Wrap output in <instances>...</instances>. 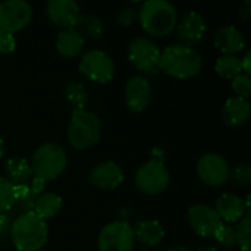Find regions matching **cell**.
<instances>
[{"instance_id":"obj_5","label":"cell","mask_w":251,"mask_h":251,"mask_svg":"<svg viewBox=\"0 0 251 251\" xmlns=\"http://www.w3.org/2000/svg\"><path fill=\"white\" fill-rule=\"evenodd\" d=\"M66 153L56 143H46L40 146L29 163L34 176L47 181L56 179L60 176L66 168Z\"/></svg>"},{"instance_id":"obj_15","label":"cell","mask_w":251,"mask_h":251,"mask_svg":"<svg viewBox=\"0 0 251 251\" xmlns=\"http://www.w3.org/2000/svg\"><path fill=\"white\" fill-rule=\"evenodd\" d=\"M178 25V38L182 43V46L191 47L197 41H200L206 32V19L203 15H200L196 10L188 12L184 15Z\"/></svg>"},{"instance_id":"obj_6","label":"cell","mask_w":251,"mask_h":251,"mask_svg":"<svg viewBox=\"0 0 251 251\" xmlns=\"http://www.w3.org/2000/svg\"><path fill=\"white\" fill-rule=\"evenodd\" d=\"M169 172L163 165V160L153 159L144 163L135 174L137 188L147 196H156L166 190L169 185Z\"/></svg>"},{"instance_id":"obj_41","label":"cell","mask_w":251,"mask_h":251,"mask_svg":"<svg viewBox=\"0 0 251 251\" xmlns=\"http://www.w3.org/2000/svg\"><path fill=\"white\" fill-rule=\"evenodd\" d=\"M3 154H4V144H3V140H1V137H0V160H1V157H3Z\"/></svg>"},{"instance_id":"obj_30","label":"cell","mask_w":251,"mask_h":251,"mask_svg":"<svg viewBox=\"0 0 251 251\" xmlns=\"http://www.w3.org/2000/svg\"><path fill=\"white\" fill-rule=\"evenodd\" d=\"M232 88L234 91L238 94L237 97H241V99H249L251 91V79L250 75H246V74H241L238 76H235L232 79Z\"/></svg>"},{"instance_id":"obj_2","label":"cell","mask_w":251,"mask_h":251,"mask_svg":"<svg viewBox=\"0 0 251 251\" xmlns=\"http://www.w3.org/2000/svg\"><path fill=\"white\" fill-rule=\"evenodd\" d=\"M10 238L18 251H40L47 243L49 228L46 221L34 212L19 215L10 226Z\"/></svg>"},{"instance_id":"obj_3","label":"cell","mask_w":251,"mask_h":251,"mask_svg":"<svg viewBox=\"0 0 251 251\" xmlns=\"http://www.w3.org/2000/svg\"><path fill=\"white\" fill-rule=\"evenodd\" d=\"M138 19L143 29L156 37H165L171 34L178 24L175 7L165 0L144 1L138 10Z\"/></svg>"},{"instance_id":"obj_11","label":"cell","mask_w":251,"mask_h":251,"mask_svg":"<svg viewBox=\"0 0 251 251\" xmlns=\"http://www.w3.org/2000/svg\"><path fill=\"white\" fill-rule=\"evenodd\" d=\"M197 174L200 179L210 187H221L229 179V165L228 162L216 153H207L200 157L197 163Z\"/></svg>"},{"instance_id":"obj_28","label":"cell","mask_w":251,"mask_h":251,"mask_svg":"<svg viewBox=\"0 0 251 251\" xmlns=\"http://www.w3.org/2000/svg\"><path fill=\"white\" fill-rule=\"evenodd\" d=\"M213 238H216V241L221 246H224L226 249H232L234 246H237V231H235V226L222 224L219 226V229L216 231V234L213 235Z\"/></svg>"},{"instance_id":"obj_32","label":"cell","mask_w":251,"mask_h":251,"mask_svg":"<svg viewBox=\"0 0 251 251\" xmlns=\"http://www.w3.org/2000/svg\"><path fill=\"white\" fill-rule=\"evenodd\" d=\"M135 19H137V10L131 6L122 7L116 15V21L122 26H131L135 22Z\"/></svg>"},{"instance_id":"obj_43","label":"cell","mask_w":251,"mask_h":251,"mask_svg":"<svg viewBox=\"0 0 251 251\" xmlns=\"http://www.w3.org/2000/svg\"><path fill=\"white\" fill-rule=\"evenodd\" d=\"M143 251H151V250H143Z\"/></svg>"},{"instance_id":"obj_10","label":"cell","mask_w":251,"mask_h":251,"mask_svg":"<svg viewBox=\"0 0 251 251\" xmlns=\"http://www.w3.org/2000/svg\"><path fill=\"white\" fill-rule=\"evenodd\" d=\"M160 53L162 51L159 50V47L146 37L134 38L128 47L129 60L137 69L143 72H153L159 68Z\"/></svg>"},{"instance_id":"obj_22","label":"cell","mask_w":251,"mask_h":251,"mask_svg":"<svg viewBox=\"0 0 251 251\" xmlns=\"http://www.w3.org/2000/svg\"><path fill=\"white\" fill-rule=\"evenodd\" d=\"M75 31L84 38H99L103 35L104 32V24L103 21L93 15V13H84V15H79L75 25H74Z\"/></svg>"},{"instance_id":"obj_7","label":"cell","mask_w":251,"mask_h":251,"mask_svg":"<svg viewBox=\"0 0 251 251\" xmlns=\"http://www.w3.org/2000/svg\"><path fill=\"white\" fill-rule=\"evenodd\" d=\"M79 71L93 82L106 84L115 75V63L106 51L94 49L81 57Z\"/></svg>"},{"instance_id":"obj_19","label":"cell","mask_w":251,"mask_h":251,"mask_svg":"<svg viewBox=\"0 0 251 251\" xmlns=\"http://www.w3.org/2000/svg\"><path fill=\"white\" fill-rule=\"evenodd\" d=\"M215 210H216L218 216L221 218V221L224 219L229 224L240 222L244 215L246 216L249 215L246 210L244 201L238 196L231 194V193H225L218 199Z\"/></svg>"},{"instance_id":"obj_17","label":"cell","mask_w":251,"mask_h":251,"mask_svg":"<svg viewBox=\"0 0 251 251\" xmlns=\"http://www.w3.org/2000/svg\"><path fill=\"white\" fill-rule=\"evenodd\" d=\"M215 47L224 54H234L246 47L243 32L234 25L221 26L215 34Z\"/></svg>"},{"instance_id":"obj_16","label":"cell","mask_w":251,"mask_h":251,"mask_svg":"<svg viewBox=\"0 0 251 251\" xmlns=\"http://www.w3.org/2000/svg\"><path fill=\"white\" fill-rule=\"evenodd\" d=\"M47 16L59 26L71 28L81 15L79 4L74 0H49L46 4Z\"/></svg>"},{"instance_id":"obj_27","label":"cell","mask_w":251,"mask_h":251,"mask_svg":"<svg viewBox=\"0 0 251 251\" xmlns=\"http://www.w3.org/2000/svg\"><path fill=\"white\" fill-rule=\"evenodd\" d=\"M13 203H15L13 184L4 176H0V213L10 210L13 207Z\"/></svg>"},{"instance_id":"obj_26","label":"cell","mask_w":251,"mask_h":251,"mask_svg":"<svg viewBox=\"0 0 251 251\" xmlns=\"http://www.w3.org/2000/svg\"><path fill=\"white\" fill-rule=\"evenodd\" d=\"M215 71L219 76L225 79H234L235 76L241 75V62L234 54H224L216 60Z\"/></svg>"},{"instance_id":"obj_4","label":"cell","mask_w":251,"mask_h":251,"mask_svg":"<svg viewBox=\"0 0 251 251\" xmlns=\"http://www.w3.org/2000/svg\"><path fill=\"white\" fill-rule=\"evenodd\" d=\"M101 134V124L97 115L88 110H75L68 126V141L76 150L93 147Z\"/></svg>"},{"instance_id":"obj_42","label":"cell","mask_w":251,"mask_h":251,"mask_svg":"<svg viewBox=\"0 0 251 251\" xmlns=\"http://www.w3.org/2000/svg\"><path fill=\"white\" fill-rule=\"evenodd\" d=\"M197 251H218L215 247H201V249H199Z\"/></svg>"},{"instance_id":"obj_33","label":"cell","mask_w":251,"mask_h":251,"mask_svg":"<svg viewBox=\"0 0 251 251\" xmlns=\"http://www.w3.org/2000/svg\"><path fill=\"white\" fill-rule=\"evenodd\" d=\"M35 200H37V196L32 194V193H29L26 197H24V199H21V200H16V201L13 203V207L16 206V209L21 212V215H24V213H31V212H34Z\"/></svg>"},{"instance_id":"obj_24","label":"cell","mask_w":251,"mask_h":251,"mask_svg":"<svg viewBox=\"0 0 251 251\" xmlns=\"http://www.w3.org/2000/svg\"><path fill=\"white\" fill-rule=\"evenodd\" d=\"M62 209V197L54 193H44L41 196H37L34 213L40 216L43 221L49 218H54Z\"/></svg>"},{"instance_id":"obj_14","label":"cell","mask_w":251,"mask_h":251,"mask_svg":"<svg viewBox=\"0 0 251 251\" xmlns=\"http://www.w3.org/2000/svg\"><path fill=\"white\" fill-rule=\"evenodd\" d=\"M124 171L112 160L96 165L90 172V181L99 190H115L124 182Z\"/></svg>"},{"instance_id":"obj_36","label":"cell","mask_w":251,"mask_h":251,"mask_svg":"<svg viewBox=\"0 0 251 251\" xmlns=\"http://www.w3.org/2000/svg\"><path fill=\"white\" fill-rule=\"evenodd\" d=\"M44 187H46V181H44V179H41V178H37V176H34V178L31 179L29 190H31V193H32V194L38 196V194H40V193L44 190Z\"/></svg>"},{"instance_id":"obj_18","label":"cell","mask_w":251,"mask_h":251,"mask_svg":"<svg viewBox=\"0 0 251 251\" xmlns=\"http://www.w3.org/2000/svg\"><path fill=\"white\" fill-rule=\"evenodd\" d=\"M250 118V103L241 97H231L225 101L222 110V119L226 126L238 128L243 126Z\"/></svg>"},{"instance_id":"obj_35","label":"cell","mask_w":251,"mask_h":251,"mask_svg":"<svg viewBox=\"0 0 251 251\" xmlns=\"http://www.w3.org/2000/svg\"><path fill=\"white\" fill-rule=\"evenodd\" d=\"M31 193L28 184H19V185H13V196H15V201L21 200L24 197H26Z\"/></svg>"},{"instance_id":"obj_21","label":"cell","mask_w":251,"mask_h":251,"mask_svg":"<svg viewBox=\"0 0 251 251\" xmlns=\"http://www.w3.org/2000/svg\"><path fill=\"white\" fill-rule=\"evenodd\" d=\"M84 47V38L74 29V28H66L59 32L56 38V49L59 54L63 57H72L76 56Z\"/></svg>"},{"instance_id":"obj_1","label":"cell","mask_w":251,"mask_h":251,"mask_svg":"<svg viewBox=\"0 0 251 251\" xmlns=\"http://www.w3.org/2000/svg\"><path fill=\"white\" fill-rule=\"evenodd\" d=\"M203 66L201 56L188 46L172 44L160 53L159 68L178 79H190L200 74Z\"/></svg>"},{"instance_id":"obj_34","label":"cell","mask_w":251,"mask_h":251,"mask_svg":"<svg viewBox=\"0 0 251 251\" xmlns=\"http://www.w3.org/2000/svg\"><path fill=\"white\" fill-rule=\"evenodd\" d=\"M16 47V40L13 34L10 32H1L0 31V53H12Z\"/></svg>"},{"instance_id":"obj_39","label":"cell","mask_w":251,"mask_h":251,"mask_svg":"<svg viewBox=\"0 0 251 251\" xmlns=\"http://www.w3.org/2000/svg\"><path fill=\"white\" fill-rule=\"evenodd\" d=\"M250 0H247V1L240 7V15H241L243 19H247V18H249V15H250Z\"/></svg>"},{"instance_id":"obj_40","label":"cell","mask_w":251,"mask_h":251,"mask_svg":"<svg viewBox=\"0 0 251 251\" xmlns=\"http://www.w3.org/2000/svg\"><path fill=\"white\" fill-rule=\"evenodd\" d=\"M168 251H193V250H190V249H188V247H185V246H176V247L169 249Z\"/></svg>"},{"instance_id":"obj_29","label":"cell","mask_w":251,"mask_h":251,"mask_svg":"<svg viewBox=\"0 0 251 251\" xmlns=\"http://www.w3.org/2000/svg\"><path fill=\"white\" fill-rule=\"evenodd\" d=\"M235 231H237V244H240V249L243 251H251V231L249 215L240 221Z\"/></svg>"},{"instance_id":"obj_8","label":"cell","mask_w":251,"mask_h":251,"mask_svg":"<svg viewBox=\"0 0 251 251\" xmlns=\"http://www.w3.org/2000/svg\"><path fill=\"white\" fill-rule=\"evenodd\" d=\"M134 231L129 224L116 221L107 224L99 235L100 251H132L134 249Z\"/></svg>"},{"instance_id":"obj_37","label":"cell","mask_w":251,"mask_h":251,"mask_svg":"<svg viewBox=\"0 0 251 251\" xmlns=\"http://www.w3.org/2000/svg\"><path fill=\"white\" fill-rule=\"evenodd\" d=\"M12 219L7 213H0V235L3 232H7L10 231V226H12Z\"/></svg>"},{"instance_id":"obj_9","label":"cell","mask_w":251,"mask_h":251,"mask_svg":"<svg viewBox=\"0 0 251 251\" xmlns=\"http://www.w3.org/2000/svg\"><path fill=\"white\" fill-rule=\"evenodd\" d=\"M32 19V7L24 0L0 1V31L16 32L24 29Z\"/></svg>"},{"instance_id":"obj_23","label":"cell","mask_w":251,"mask_h":251,"mask_svg":"<svg viewBox=\"0 0 251 251\" xmlns=\"http://www.w3.org/2000/svg\"><path fill=\"white\" fill-rule=\"evenodd\" d=\"M4 172H6V179H9L13 185L19 184H26L28 179L32 175L29 163L22 159V157H12L4 163Z\"/></svg>"},{"instance_id":"obj_38","label":"cell","mask_w":251,"mask_h":251,"mask_svg":"<svg viewBox=\"0 0 251 251\" xmlns=\"http://www.w3.org/2000/svg\"><path fill=\"white\" fill-rule=\"evenodd\" d=\"M250 60H251V53H250V51H247V53H246V56L243 57V60H240V62H241V69H243V71L246 72V75H250V72H251Z\"/></svg>"},{"instance_id":"obj_25","label":"cell","mask_w":251,"mask_h":251,"mask_svg":"<svg viewBox=\"0 0 251 251\" xmlns=\"http://www.w3.org/2000/svg\"><path fill=\"white\" fill-rule=\"evenodd\" d=\"M63 96L68 101V104L75 110H85V106L88 103V93L87 88L81 82L71 81L63 88Z\"/></svg>"},{"instance_id":"obj_12","label":"cell","mask_w":251,"mask_h":251,"mask_svg":"<svg viewBox=\"0 0 251 251\" xmlns=\"http://www.w3.org/2000/svg\"><path fill=\"white\" fill-rule=\"evenodd\" d=\"M188 224L197 235L210 238L216 234L222 221L213 207L207 204H194L188 209Z\"/></svg>"},{"instance_id":"obj_13","label":"cell","mask_w":251,"mask_h":251,"mask_svg":"<svg viewBox=\"0 0 251 251\" xmlns=\"http://www.w3.org/2000/svg\"><path fill=\"white\" fill-rule=\"evenodd\" d=\"M125 101L129 110L143 112L151 101V85L144 76H132L125 87Z\"/></svg>"},{"instance_id":"obj_31","label":"cell","mask_w":251,"mask_h":251,"mask_svg":"<svg viewBox=\"0 0 251 251\" xmlns=\"http://www.w3.org/2000/svg\"><path fill=\"white\" fill-rule=\"evenodd\" d=\"M229 176L240 187H247L251 182V168L247 163H240L234 168V171L229 174Z\"/></svg>"},{"instance_id":"obj_20","label":"cell","mask_w":251,"mask_h":251,"mask_svg":"<svg viewBox=\"0 0 251 251\" xmlns=\"http://www.w3.org/2000/svg\"><path fill=\"white\" fill-rule=\"evenodd\" d=\"M134 231V238H137L141 244L147 247H156L159 246L165 238V229L159 221L146 219L137 222Z\"/></svg>"}]
</instances>
